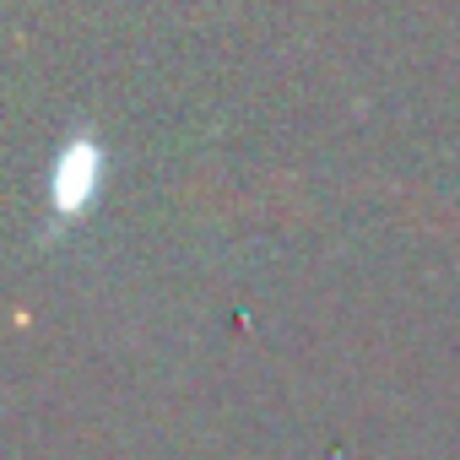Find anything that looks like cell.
I'll use <instances>...</instances> for the list:
<instances>
[{
  "label": "cell",
  "instance_id": "cell-1",
  "mask_svg": "<svg viewBox=\"0 0 460 460\" xmlns=\"http://www.w3.org/2000/svg\"><path fill=\"white\" fill-rule=\"evenodd\" d=\"M98 173H103L98 146H93V141H71V146L55 157V168H49V195H55V211H60V217H71V211L93 206V195H98Z\"/></svg>",
  "mask_w": 460,
  "mask_h": 460
}]
</instances>
